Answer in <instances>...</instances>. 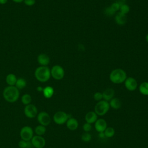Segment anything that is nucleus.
<instances>
[{
  "instance_id": "obj_10",
  "label": "nucleus",
  "mask_w": 148,
  "mask_h": 148,
  "mask_svg": "<svg viewBox=\"0 0 148 148\" xmlns=\"http://www.w3.org/2000/svg\"><path fill=\"white\" fill-rule=\"evenodd\" d=\"M32 146L35 148H43L46 145V140L42 136L34 135L31 140Z\"/></svg>"
},
{
  "instance_id": "obj_15",
  "label": "nucleus",
  "mask_w": 148,
  "mask_h": 148,
  "mask_svg": "<svg viewBox=\"0 0 148 148\" xmlns=\"http://www.w3.org/2000/svg\"><path fill=\"white\" fill-rule=\"evenodd\" d=\"M98 119V115L95 113V112L90 111L86 113L85 116V120L86 123L89 124L94 123Z\"/></svg>"
},
{
  "instance_id": "obj_6",
  "label": "nucleus",
  "mask_w": 148,
  "mask_h": 148,
  "mask_svg": "<svg viewBox=\"0 0 148 148\" xmlns=\"http://www.w3.org/2000/svg\"><path fill=\"white\" fill-rule=\"evenodd\" d=\"M51 76L56 80H61L65 75V72L64 68L59 65H54L50 69Z\"/></svg>"
},
{
  "instance_id": "obj_30",
  "label": "nucleus",
  "mask_w": 148,
  "mask_h": 148,
  "mask_svg": "<svg viewBox=\"0 0 148 148\" xmlns=\"http://www.w3.org/2000/svg\"><path fill=\"white\" fill-rule=\"evenodd\" d=\"M93 98L94 99L97 101H100L102 100V99H103V97H102V93L99 92H95L94 95H93Z\"/></svg>"
},
{
  "instance_id": "obj_3",
  "label": "nucleus",
  "mask_w": 148,
  "mask_h": 148,
  "mask_svg": "<svg viewBox=\"0 0 148 148\" xmlns=\"http://www.w3.org/2000/svg\"><path fill=\"white\" fill-rule=\"evenodd\" d=\"M127 78L126 72L122 69H115L113 70L109 75L110 81L115 84H120L124 82Z\"/></svg>"
},
{
  "instance_id": "obj_31",
  "label": "nucleus",
  "mask_w": 148,
  "mask_h": 148,
  "mask_svg": "<svg viewBox=\"0 0 148 148\" xmlns=\"http://www.w3.org/2000/svg\"><path fill=\"white\" fill-rule=\"evenodd\" d=\"M91 128H92V126L91 124L86 123L83 125V129L86 132H88L89 131H90L91 130Z\"/></svg>"
},
{
  "instance_id": "obj_5",
  "label": "nucleus",
  "mask_w": 148,
  "mask_h": 148,
  "mask_svg": "<svg viewBox=\"0 0 148 148\" xmlns=\"http://www.w3.org/2000/svg\"><path fill=\"white\" fill-rule=\"evenodd\" d=\"M20 136L22 140L31 141V139L34 136V130L29 126H24L20 130Z\"/></svg>"
},
{
  "instance_id": "obj_36",
  "label": "nucleus",
  "mask_w": 148,
  "mask_h": 148,
  "mask_svg": "<svg viewBox=\"0 0 148 148\" xmlns=\"http://www.w3.org/2000/svg\"><path fill=\"white\" fill-rule=\"evenodd\" d=\"M12 1L15 3H20L23 2L24 1V0H12Z\"/></svg>"
},
{
  "instance_id": "obj_34",
  "label": "nucleus",
  "mask_w": 148,
  "mask_h": 148,
  "mask_svg": "<svg viewBox=\"0 0 148 148\" xmlns=\"http://www.w3.org/2000/svg\"><path fill=\"white\" fill-rule=\"evenodd\" d=\"M43 88L41 86H38L36 87V90L38 91V92H42L43 91Z\"/></svg>"
},
{
  "instance_id": "obj_20",
  "label": "nucleus",
  "mask_w": 148,
  "mask_h": 148,
  "mask_svg": "<svg viewBox=\"0 0 148 148\" xmlns=\"http://www.w3.org/2000/svg\"><path fill=\"white\" fill-rule=\"evenodd\" d=\"M110 107L114 109H118L121 106V102L117 98H112L109 102Z\"/></svg>"
},
{
  "instance_id": "obj_17",
  "label": "nucleus",
  "mask_w": 148,
  "mask_h": 148,
  "mask_svg": "<svg viewBox=\"0 0 148 148\" xmlns=\"http://www.w3.org/2000/svg\"><path fill=\"white\" fill-rule=\"evenodd\" d=\"M115 21L119 25H123L127 22L126 14L119 12L115 16Z\"/></svg>"
},
{
  "instance_id": "obj_32",
  "label": "nucleus",
  "mask_w": 148,
  "mask_h": 148,
  "mask_svg": "<svg viewBox=\"0 0 148 148\" xmlns=\"http://www.w3.org/2000/svg\"><path fill=\"white\" fill-rule=\"evenodd\" d=\"M105 13L108 16H112L115 13L110 8V7H108L105 10Z\"/></svg>"
},
{
  "instance_id": "obj_23",
  "label": "nucleus",
  "mask_w": 148,
  "mask_h": 148,
  "mask_svg": "<svg viewBox=\"0 0 148 148\" xmlns=\"http://www.w3.org/2000/svg\"><path fill=\"white\" fill-rule=\"evenodd\" d=\"M139 92L143 95H148V82L142 83L139 87Z\"/></svg>"
},
{
  "instance_id": "obj_12",
  "label": "nucleus",
  "mask_w": 148,
  "mask_h": 148,
  "mask_svg": "<svg viewBox=\"0 0 148 148\" xmlns=\"http://www.w3.org/2000/svg\"><path fill=\"white\" fill-rule=\"evenodd\" d=\"M95 123V128L99 133L103 132L107 128V123L103 119H97Z\"/></svg>"
},
{
  "instance_id": "obj_11",
  "label": "nucleus",
  "mask_w": 148,
  "mask_h": 148,
  "mask_svg": "<svg viewBox=\"0 0 148 148\" xmlns=\"http://www.w3.org/2000/svg\"><path fill=\"white\" fill-rule=\"evenodd\" d=\"M124 85L125 88L128 90L130 91H133L136 89L138 86V83L134 78L132 77H127L125 80L124 81Z\"/></svg>"
},
{
  "instance_id": "obj_16",
  "label": "nucleus",
  "mask_w": 148,
  "mask_h": 148,
  "mask_svg": "<svg viewBox=\"0 0 148 148\" xmlns=\"http://www.w3.org/2000/svg\"><path fill=\"white\" fill-rule=\"evenodd\" d=\"M114 95V90L112 88H109L106 89L102 92V97L103 100L106 101H110Z\"/></svg>"
},
{
  "instance_id": "obj_18",
  "label": "nucleus",
  "mask_w": 148,
  "mask_h": 148,
  "mask_svg": "<svg viewBox=\"0 0 148 148\" xmlns=\"http://www.w3.org/2000/svg\"><path fill=\"white\" fill-rule=\"evenodd\" d=\"M42 92L45 98L47 99H49L53 97L54 91V88L52 87L48 86L43 88Z\"/></svg>"
},
{
  "instance_id": "obj_27",
  "label": "nucleus",
  "mask_w": 148,
  "mask_h": 148,
  "mask_svg": "<svg viewBox=\"0 0 148 148\" xmlns=\"http://www.w3.org/2000/svg\"><path fill=\"white\" fill-rule=\"evenodd\" d=\"M130 6L125 4V3H121V5H120V12H121V13L123 14H127V13H129L130 12Z\"/></svg>"
},
{
  "instance_id": "obj_28",
  "label": "nucleus",
  "mask_w": 148,
  "mask_h": 148,
  "mask_svg": "<svg viewBox=\"0 0 148 148\" xmlns=\"http://www.w3.org/2000/svg\"><path fill=\"white\" fill-rule=\"evenodd\" d=\"M121 4V3H120L119 2H116L113 3L109 7H110V8L114 13H116L117 11L119 10Z\"/></svg>"
},
{
  "instance_id": "obj_29",
  "label": "nucleus",
  "mask_w": 148,
  "mask_h": 148,
  "mask_svg": "<svg viewBox=\"0 0 148 148\" xmlns=\"http://www.w3.org/2000/svg\"><path fill=\"white\" fill-rule=\"evenodd\" d=\"M81 139L83 141L85 142H88L91 139V135L88 132H84L82 134L81 136Z\"/></svg>"
},
{
  "instance_id": "obj_1",
  "label": "nucleus",
  "mask_w": 148,
  "mask_h": 148,
  "mask_svg": "<svg viewBox=\"0 0 148 148\" xmlns=\"http://www.w3.org/2000/svg\"><path fill=\"white\" fill-rule=\"evenodd\" d=\"M2 95L4 99L9 103L16 102L20 97L19 90L14 86H8L6 87L3 91Z\"/></svg>"
},
{
  "instance_id": "obj_33",
  "label": "nucleus",
  "mask_w": 148,
  "mask_h": 148,
  "mask_svg": "<svg viewBox=\"0 0 148 148\" xmlns=\"http://www.w3.org/2000/svg\"><path fill=\"white\" fill-rule=\"evenodd\" d=\"M23 2L25 5L28 6H31L35 3L36 0H24Z\"/></svg>"
},
{
  "instance_id": "obj_24",
  "label": "nucleus",
  "mask_w": 148,
  "mask_h": 148,
  "mask_svg": "<svg viewBox=\"0 0 148 148\" xmlns=\"http://www.w3.org/2000/svg\"><path fill=\"white\" fill-rule=\"evenodd\" d=\"M21 101L25 106L29 105L32 102V97L29 94H24L21 98Z\"/></svg>"
},
{
  "instance_id": "obj_14",
  "label": "nucleus",
  "mask_w": 148,
  "mask_h": 148,
  "mask_svg": "<svg viewBox=\"0 0 148 148\" xmlns=\"http://www.w3.org/2000/svg\"><path fill=\"white\" fill-rule=\"evenodd\" d=\"M66 125L69 130L75 131L78 128L79 123L76 119L73 117H70L66 121Z\"/></svg>"
},
{
  "instance_id": "obj_8",
  "label": "nucleus",
  "mask_w": 148,
  "mask_h": 148,
  "mask_svg": "<svg viewBox=\"0 0 148 148\" xmlns=\"http://www.w3.org/2000/svg\"><path fill=\"white\" fill-rule=\"evenodd\" d=\"M25 116L29 119H33L37 116L38 111L36 106L32 103L25 105L24 109Z\"/></svg>"
},
{
  "instance_id": "obj_25",
  "label": "nucleus",
  "mask_w": 148,
  "mask_h": 148,
  "mask_svg": "<svg viewBox=\"0 0 148 148\" xmlns=\"http://www.w3.org/2000/svg\"><path fill=\"white\" fill-rule=\"evenodd\" d=\"M103 133H104L105 136H106L107 138H112L114 136L115 131L113 127H107L106 128V130L104 131Z\"/></svg>"
},
{
  "instance_id": "obj_37",
  "label": "nucleus",
  "mask_w": 148,
  "mask_h": 148,
  "mask_svg": "<svg viewBox=\"0 0 148 148\" xmlns=\"http://www.w3.org/2000/svg\"><path fill=\"white\" fill-rule=\"evenodd\" d=\"M146 40L147 42H148V34L146 36Z\"/></svg>"
},
{
  "instance_id": "obj_4",
  "label": "nucleus",
  "mask_w": 148,
  "mask_h": 148,
  "mask_svg": "<svg viewBox=\"0 0 148 148\" xmlns=\"http://www.w3.org/2000/svg\"><path fill=\"white\" fill-rule=\"evenodd\" d=\"M109 103L105 100L98 101L95 106L94 112L98 116H103L109 111Z\"/></svg>"
},
{
  "instance_id": "obj_9",
  "label": "nucleus",
  "mask_w": 148,
  "mask_h": 148,
  "mask_svg": "<svg viewBox=\"0 0 148 148\" xmlns=\"http://www.w3.org/2000/svg\"><path fill=\"white\" fill-rule=\"evenodd\" d=\"M36 118L37 121L39 124L45 127L49 125L50 124L51 120L49 114L44 111L38 113Z\"/></svg>"
},
{
  "instance_id": "obj_19",
  "label": "nucleus",
  "mask_w": 148,
  "mask_h": 148,
  "mask_svg": "<svg viewBox=\"0 0 148 148\" xmlns=\"http://www.w3.org/2000/svg\"><path fill=\"white\" fill-rule=\"evenodd\" d=\"M17 80V78L16 77V76L13 73H9L6 76V82L8 84V86H14L16 84V81Z\"/></svg>"
},
{
  "instance_id": "obj_35",
  "label": "nucleus",
  "mask_w": 148,
  "mask_h": 148,
  "mask_svg": "<svg viewBox=\"0 0 148 148\" xmlns=\"http://www.w3.org/2000/svg\"><path fill=\"white\" fill-rule=\"evenodd\" d=\"M8 0H0V4L1 5H5L7 3Z\"/></svg>"
},
{
  "instance_id": "obj_21",
  "label": "nucleus",
  "mask_w": 148,
  "mask_h": 148,
  "mask_svg": "<svg viewBox=\"0 0 148 148\" xmlns=\"http://www.w3.org/2000/svg\"><path fill=\"white\" fill-rule=\"evenodd\" d=\"M26 86H27V80L24 78L20 77L17 79L14 86L20 90L26 87Z\"/></svg>"
},
{
  "instance_id": "obj_26",
  "label": "nucleus",
  "mask_w": 148,
  "mask_h": 148,
  "mask_svg": "<svg viewBox=\"0 0 148 148\" xmlns=\"http://www.w3.org/2000/svg\"><path fill=\"white\" fill-rule=\"evenodd\" d=\"M18 145L20 148H30L32 146L31 141H27L22 139L18 142Z\"/></svg>"
},
{
  "instance_id": "obj_2",
  "label": "nucleus",
  "mask_w": 148,
  "mask_h": 148,
  "mask_svg": "<svg viewBox=\"0 0 148 148\" xmlns=\"http://www.w3.org/2000/svg\"><path fill=\"white\" fill-rule=\"evenodd\" d=\"M34 75L38 81L41 83H45L51 77L50 69L47 66H40L35 69Z\"/></svg>"
},
{
  "instance_id": "obj_22",
  "label": "nucleus",
  "mask_w": 148,
  "mask_h": 148,
  "mask_svg": "<svg viewBox=\"0 0 148 148\" xmlns=\"http://www.w3.org/2000/svg\"><path fill=\"white\" fill-rule=\"evenodd\" d=\"M34 132L36 135L43 136L46 132V128L45 126L39 124L35 127L34 129Z\"/></svg>"
},
{
  "instance_id": "obj_13",
  "label": "nucleus",
  "mask_w": 148,
  "mask_h": 148,
  "mask_svg": "<svg viewBox=\"0 0 148 148\" xmlns=\"http://www.w3.org/2000/svg\"><path fill=\"white\" fill-rule=\"evenodd\" d=\"M50 57L45 53H40L37 57V61L40 66H47L50 63Z\"/></svg>"
},
{
  "instance_id": "obj_7",
  "label": "nucleus",
  "mask_w": 148,
  "mask_h": 148,
  "mask_svg": "<svg viewBox=\"0 0 148 148\" xmlns=\"http://www.w3.org/2000/svg\"><path fill=\"white\" fill-rule=\"evenodd\" d=\"M68 119V114L64 111H58L53 115V121L58 125H62L66 123Z\"/></svg>"
}]
</instances>
